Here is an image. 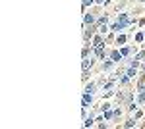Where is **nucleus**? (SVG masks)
<instances>
[{
    "label": "nucleus",
    "instance_id": "nucleus-1",
    "mask_svg": "<svg viewBox=\"0 0 145 129\" xmlns=\"http://www.w3.org/2000/svg\"><path fill=\"white\" fill-rule=\"evenodd\" d=\"M118 23H120L122 27L128 23V16H126V14H120V17H118Z\"/></svg>",
    "mask_w": 145,
    "mask_h": 129
},
{
    "label": "nucleus",
    "instance_id": "nucleus-2",
    "mask_svg": "<svg viewBox=\"0 0 145 129\" xmlns=\"http://www.w3.org/2000/svg\"><path fill=\"white\" fill-rule=\"evenodd\" d=\"M112 60L120 62V60H122V52H112Z\"/></svg>",
    "mask_w": 145,
    "mask_h": 129
},
{
    "label": "nucleus",
    "instance_id": "nucleus-3",
    "mask_svg": "<svg viewBox=\"0 0 145 129\" xmlns=\"http://www.w3.org/2000/svg\"><path fill=\"white\" fill-rule=\"evenodd\" d=\"M89 102H91V95H89V93H87V95L83 96V106H87Z\"/></svg>",
    "mask_w": 145,
    "mask_h": 129
},
{
    "label": "nucleus",
    "instance_id": "nucleus-4",
    "mask_svg": "<svg viewBox=\"0 0 145 129\" xmlns=\"http://www.w3.org/2000/svg\"><path fill=\"white\" fill-rule=\"evenodd\" d=\"M91 64H93V60H85V62H83V69L91 68Z\"/></svg>",
    "mask_w": 145,
    "mask_h": 129
},
{
    "label": "nucleus",
    "instance_id": "nucleus-5",
    "mask_svg": "<svg viewBox=\"0 0 145 129\" xmlns=\"http://www.w3.org/2000/svg\"><path fill=\"white\" fill-rule=\"evenodd\" d=\"M85 91H87V93H89V95H91V93H93V91H95V85H93V83H91V85H89V87H87V89H85Z\"/></svg>",
    "mask_w": 145,
    "mask_h": 129
},
{
    "label": "nucleus",
    "instance_id": "nucleus-6",
    "mask_svg": "<svg viewBox=\"0 0 145 129\" xmlns=\"http://www.w3.org/2000/svg\"><path fill=\"white\" fill-rule=\"evenodd\" d=\"M141 100H145V89H141V93H139V102Z\"/></svg>",
    "mask_w": 145,
    "mask_h": 129
},
{
    "label": "nucleus",
    "instance_id": "nucleus-7",
    "mask_svg": "<svg viewBox=\"0 0 145 129\" xmlns=\"http://www.w3.org/2000/svg\"><path fill=\"white\" fill-rule=\"evenodd\" d=\"M122 43H126V37H124V35H120V37H118V44H122Z\"/></svg>",
    "mask_w": 145,
    "mask_h": 129
},
{
    "label": "nucleus",
    "instance_id": "nucleus-8",
    "mask_svg": "<svg viewBox=\"0 0 145 129\" xmlns=\"http://www.w3.org/2000/svg\"><path fill=\"white\" fill-rule=\"evenodd\" d=\"M85 23H93V16H85Z\"/></svg>",
    "mask_w": 145,
    "mask_h": 129
},
{
    "label": "nucleus",
    "instance_id": "nucleus-9",
    "mask_svg": "<svg viewBox=\"0 0 145 129\" xmlns=\"http://www.w3.org/2000/svg\"><path fill=\"white\" fill-rule=\"evenodd\" d=\"M143 37H145V35H141V33H137V35H136V41H143Z\"/></svg>",
    "mask_w": 145,
    "mask_h": 129
},
{
    "label": "nucleus",
    "instance_id": "nucleus-10",
    "mask_svg": "<svg viewBox=\"0 0 145 129\" xmlns=\"http://www.w3.org/2000/svg\"><path fill=\"white\" fill-rule=\"evenodd\" d=\"M112 116H114V114H112V112H105V118H106V120H110V118H112Z\"/></svg>",
    "mask_w": 145,
    "mask_h": 129
},
{
    "label": "nucleus",
    "instance_id": "nucleus-11",
    "mask_svg": "<svg viewBox=\"0 0 145 129\" xmlns=\"http://www.w3.org/2000/svg\"><path fill=\"white\" fill-rule=\"evenodd\" d=\"M93 123V118H87V120H85V125H87V127H89V125H91Z\"/></svg>",
    "mask_w": 145,
    "mask_h": 129
},
{
    "label": "nucleus",
    "instance_id": "nucleus-12",
    "mask_svg": "<svg viewBox=\"0 0 145 129\" xmlns=\"http://www.w3.org/2000/svg\"><path fill=\"white\" fill-rule=\"evenodd\" d=\"M128 79H130V77H128V75H124V77H120V83H128Z\"/></svg>",
    "mask_w": 145,
    "mask_h": 129
},
{
    "label": "nucleus",
    "instance_id": "nucleus-13",
    "mask_svg": "<svg viewBox=\"0 0 145 129\" xmlns=\"http://www.w3.org/2000/svg\"><path fill=\"white\" fill-rule=\"evenodd\" d=\"M139 89H145V77L141 79V83H139Z\"/></svg>",
    "mask_w": 145,
    "mask_h": 129
},
{
    "label": "nucleus",
    "instance_id": "nucleus-14",
    "mask_svg": "<svg viewBox=\"0 0 145 129\" xmlns=\"http://www.w3.org/2000/svg\"><path fill=\"white\" fill-rule=\"evenodd\" d=\"M91 2H93V0H83V6H89Z\"/></svg>",
    "mask_w": 145,
    "mask_h": 129
},
{
    "label": "nucleus",
    "instance_id": "nucleus-15",
    "mask_svg": "<svg viewBox=\"0 0 145 129\" xmlns=\"http://www.w3.org/2000/svg\"><path fill=\"white\" fill-rule=\"evenodd\" d=\"M97 2H99V4H103V2H106V0H97Z\"/></svg>",
    "mask_w": 145,
    "mask_h": 129
},
{
    "label": "nucleus",
    "instance_id": "nucleus-16",
    "mask_svg": "<svg viewBox=\"0 0 145 129\" xmlns=\"http://www.w3.org/2000/svg\"><path fill=\"white\" fill-rule=\"evenodd\" d=\"M143 2H145V0H143Z\"/></svg>",
    "mask_w": 145,
    "mask_h": 129
}]
</instances>
